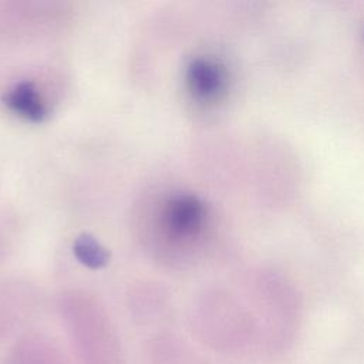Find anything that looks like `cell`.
<instances>
[{"label":"cell","mask_w":364,"mask_h":364,"mask_svg":"<svg viewBox=\"0 0 364 364\" xmlns=\"http://www.w3.org/2000/svg\"><path fill=\"white\" fill-rule=\"evenodd\" d=\"M6 104L14 114L30 121H41L47 115L46 104L31 82H20L10 90Z\"/></svg>","instance_id":"obj_3"},{"label":"cell","mask_w":364,"mask_h":364,"mask_svg":"<svg viewBox=\"0 0 364 364\" xmlns=\"http://www.w3.org/2000/svg\"><path fill=\"white\" fill-rule=\"evenodd\" d=\"M228 74L225 67L212 57H199L186 68V85L199 101L218 100L226 88Z\"/></svg>","instance_id":"obj_2"},{"label":"cell","mask_w":364,"mask_h":364,"mask_svg":"<svg viewBox=\"0 0 364 364\" xmlns=\"http://www.w3.org/2000/svg\"><path fill=\"white\" fill-rule=\"evenodd\" d=\"M206 210L203 203L192 195L171 198L162 212V226L172 239L193 237L203 226Z\"/></svg>","instance_id":"obj_1"}]
</instances>
